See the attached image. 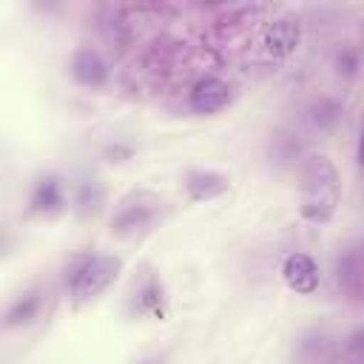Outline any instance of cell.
Instances as JSON below:
<instances>
[{
    "instance_id": "obj_1",
    "label": "cell",
    "mask_w": 364,
    "mask_h": 364,
    "mask_svg": "<svg viewBox=\"0 0 364 364\" xmlns=\"http://www.w3.org/2000/svg\"><path fill=\"white\" fill-rule=\"evenodd\" d=\"M341 199L338 171L327 156H310L301 171V205L299 213L307 222H327Z\"/></svg>"
},
{
    "instance_id": "obj_2",
    "label": "cell",
    "mask_w": 364,
    "mask_h": 364,
    "mask_svg": "<svg viewBox=\"0 0 364 364\" xmlns=\"http://www.w3.org/2000/svg\"><path fill=\"white\" fill-rule=\"evenodd\" d=\"M122 273L119 256H85L80 259L77 270L71 273V299L74 304H85L108 290Z\"/></svg>"
},
{
    "instance_id": "obj_3",
    "label": "cell",
    "mask_w": 364,
    "mask_h": 364,
    "mask_svg": "<svg viewBox=\"0 0 364 364\" xmlns=\"http://www.w3.org/2000/svg\"><path fill=\"white\" fill-rule=\"evenodd\" d=\"M159 205H162L159 196H154L148 191L131 193L128 199L119 202V208H117V213L111 219V230L117 236H125V233H134V230L151 225L154 216H156V210H159Z\"/></svg>"
},
{
    "instance_id": "obj_4",
    "label": "cell",
    "mask_w": 364,
    "mask_h": 364,
    "mask_svg": "<svg viewBox=\"0 0 364 364\" xmlns=\"http://www.w3.org/2000/svg\"><path fill=\"white\" fill-rule=\"evenodd\" d=\"M230 97H233L230 94V85L222 77L208 74V77H199L193 82L188 100H191V108L196 114H219V111H225L230 105Z\"/></svg>"
},
{
    "instance_id": "obj_5",
    "label": "cell",
    "mask_w": 364,
    "mask_h": 364,
    "mask_svg": "<svg viewBox=\"0 0 364 364\" xmlns=\"http://www.w3.org/2000/svg\"><path fill=\"white\" fill-rule=\"evenodd\" d=\"M262 43H264L270 57H279V60L290 57L299 48V43H301V26L296 20H290V17H279V20L264 26Z\"/></svg>"
},
{
    "instance_id": "obj_6",
    "label": "cell",
    "mask_w": 364,
    "mask_h": 364,
    "mask_svg": "<svg viewBox=\"0 0 364 364\" xmlns=\"http://www.w3.org/2000/svg\"><path fill=\"white\" fill-rule=\"evenodd\" d=\"M282 279L290 290H296L301 296H310L318 287V267L307 253H290L282 262Z\"/></svg>"
},
{
    "instance_id": "obj_7",
    "label": "cell",
    "mask_w": 364,
    "mask_h": 364,
    "mask_svg": "<svg viewBox=\"0 0 364 364\" xmlns=\"http://www.w3.org/2000/svg\"><path fill=\"white\" fill-rule=\"evenodd\" d=\"M71 77L77 82H82V85H102L108 80V65L97 51L80 48L71 57Z\"/></svg>"
},
{
    "instance_id": "obj_8",
    "label": "cell",
    "mask_w": 364,
    "mask_h": 364,
    "mask_svg": "<svg viewBox=\"0 0 364 364\" xmlns=\"http://www.w3.org/2000/svg\"><path fill=\"white\" fill-rule=\"evenodd\" d=\"M185 185H188V193L193 202H208L228 191V176L216 173V171H193V173H188Z\"/></svg>"
},
{
    "instance_id": "obj_9",
    "label": "cell",
    "mask_w": 364,
    "mask_h": 364,
    "mask_svg": "<svg viewBox=\"0 0 364 364\" xmlns=\"http://www.w3.org/2000/svg\"><path fill=\"white\" fill-rule=\"evenodd\" d=\"M63 205V188H60V179L57 176H46L34 185V193H31V210L37 213H54L60 210Z\"/></svg>"
},
{
    "instance_id": "obj_10",
    "label": "cell",
    "mask_w": 364,
    "mask_h": 364,
    "mask_svg": "<svg viewBox=\"0 0 364 364\" xmlns=\"http://www.w3.org/2000/svg\"><path fill=\"white\" fill-rule=\"evenodd\" d=\"M37 310H40V296L37 293H26L20 296L9 313H6V327H17V324H28L31 318H37Z\"/></svg>"
},
{
    "instance_id": "obj_11",
    "label": "cell",
    "mask_w": 364,
    "mask_h": 364,
    "mask_svg": "<svg viewBox=\"0 0 364 364\" xmlns=\"http://www.w3.org/2000/svg\"><path fill=\"white\" fill-rule=\"evenodd\" d=\"M100 202H102L100 185H97V182H82V185H80V193H77L80 210H82V213H94V210L100 208Z\"/></svg>"
},
{
    "instance_id": "obj_12",
    "label": "cell",
    "mask_w": 364,
    "mask_h": 364,
    "mask_svg": "<svg viewBox=\"0 0 364 364\" xmlns=\"http://www.w3.org/2000/svg\"><path fill=\"white\" fill-rule=\"evenodd\" d=\"M347 350H350V355H353L358 364H364V327H358V330L350 333V338H347Z\"/></svg>"
},
{
    "instance_id": "obj_13",
    "label": "cell",
    "mask_w": 364,
    "mask_h": 364,
    "mask_svg": "<svg viewBox=\"0 0 364 364\" xmlns=\"http://www.w3.org/2000/svg\"><path fill=\"white\" fill-rule=\"evenodd\" d=\"M139 296H142V299H139V310H148V307H151L154 313H159V296H162V293H159L156 284H148Z\"/></svg>"
},
{
    "instance_id": "obj_14",
    "label": "cell",
    "mask_w": 364,
    "mask_h": 364,
    "mask_svg": "<svg viewBox=\"0 0 364 364\" xmlns=\"http://www.w3.org/2000/svg\"><path fill=\"white\" fill-rule=\"evenodd\" d=\"M336 65H338V71H344V74H355V68H358V57H355L353 51H341V54L336 57Z\"/></svg>"
},
{
    "instance_id": "obj_15",
    "label": "cell",
    "mask_w": 364,
    "mask_h": 364,
    "mask_svg": "<svg viewBox=\"0 0 364 364\" xmlns=\"http://www.w3.org/2000/svg\"><path fill=\"white\" fill-rule=\"evenodd\" d=\"M358 162L364 165V134H361V139H358Z\"/></svg>"
}]
</instances>
